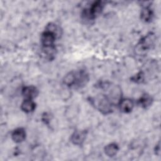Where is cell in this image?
<instances>
[{
    "label": "cell",
    "mask_w": 161,
    "mask_h": 161,
    "mask_svg": "<svg viewBox=\"0 0 161 161\" xmlns=\"http://www.w3.org/2000/svg\"><path fill=\"white\" fill-rule=\"evenodd\" d=\"M93 104L103 114H108L112 111V103L109 98L104 95H99L94 99Z\"/></svg>",
    "instance_id": "6da1fadb"
},
{
    "label": "cell",
    "mask_w": 161,
    "mask_h": 161,
    "mask_svg": "<svg viewBox=\"0 0 161 161\" xmlns=\"http://www.w3.org/2000/svg\"><path fill=\"white\" fill-rule=\"evenodd\" d=\"M103 9V4L101 1L94 2L89 8L84 10L82 13V17L87 20L94 19L101 14Z\"/></svg>",
    "instance_id": "7a4b0ae2"
},
{
    "label": "cell",
    "mask_w": 161,
    "mask_h": 161,
    "mask_svg": "<svg viewBox=\"0 0 161 161\" xmlns=\"http://www.w3.org/2000/svg\"><path fill=\"white\" fill-rule=\"evenodd\" d=\"M153 42L154 38L153 35H147L142 40H140V42L136 45V50L140 53H143L145 51L148 50L150 48H151V46L153 45Z\"/></svg>",
    "instance_id": "3957f363"
},
{
    "label": "cell",
    "mask_w": 161,
    "mask_h": 161,
    "mask_svg": "<svg viewBox=\"0 0 161 161\" xmlns=\"http://www.w3.org/2000/svg\"><path fill=\"white\" fill-rule=\"evenodd\" d=\"M57 37V35L52 31L46 30L41 36V42L43 47L53 46V43Z\"/></svg>",
    "instance_id": "277c9868"
},
{
    "label": "cell",
    "mask_w": 161,
    "mask_h": 161,
    "mask_svg": "<svg viewBox=\"0 0 161 161\" xmlns=\"http://www.w3.org/2000/svg\"><path fill=\"white\" fill-rule=\"evenodd\" d=\"M38 94V89L33 86H26L22 90V94L26 99H33L36 97Z\"/></svg>",
    "instance_id": "5b68a950"
},
{
    "label": "cell",
    "mask_w": 161,
    "mask_h": 161,
    "mask_svg": "<svg viewBox=\"0 0 161 161\" xmlns=\"http://www.w3.org/2000/svg\"><path fill=\"white\" fill-rule=\"evenodd\" d=\"M86 136V132L85 131L78 130L75 131L71 136V142L75 145L82 144Z\"/></svg>",
    "instance_id": "8992f818"
},
{
    "label": "cell",
    "mask_w": 161,
    "mask_h": 161,
    "mask_svg": "<svg viewBox=\"0 0 161 161\" xmlns=\"http://www.w3.org/2000/svg\"><path fill=\"white\" fill-rule=\"evenodd\" d=\"M119 106L121 111L125 113H128L131 111V110L133 108L134 104L131 99H124L119 101Z\"/></svg>",
    "instance_id": "52a82bcc"
},
{
    "label": "cell",
    "mask_w": 161,
    "mask_h": 161,
    "mask_svg": "<svg viewBox=\"0 0 161 161\" xmlns=\"http://www.w3.org/2000/svg\"><path fill=\"white\" fill-rule=\"evenodd\" d=\"M11 137L13 140L16 143L23 142L26 138V133L23 128H19L14 130L12 133Z\"/></svg>",
    "instance_id": "ba28073f"
},
{
    "label": "cell",
    "mask_w": 161,
    "mask_h": 161,
    "mask_svg": "<svg viewBox=\"0 0 161 161\" xmlns=\"http://www.w3.org/2000/svg\"><path fill=\"white\" fill-rule=\"evenodd\" d=\"M35 103L32 99H25L21 104V109L25 113H31L35 109Z\"/></svg>",
    "instance_id": "9c48e42d"
},
{
    "label": "cell",
    "mask_w": 161,
    "mask_h": 161,
    "mask_svg": "<svg viewBox=\"0 0 161 161\" xmlns=\"http://www.w3.org/2000/svg\"><path fill=\"white\" fill-rule=\"evenodd\" d=\"M152 16H153L152 11L148 6L144 7L142 9L141 13H140V18L145 22L150 21V20L152 19Z\"/></svg>",
    "instance_id": "30bf717a"
},
{
    "label": "cell",
    "mask_w": 161,
    "mask_h": 161,
    "mask_svg": "<svg viewBox=\"0 0 161 161\" xmlns=\"http://www.w3.org/2000/svg\"><path fill=\"white\" fill-rule=\"evenodd\" d=\"M118 150H119V148H118V145L113 143H110L105 147L104 152L106 155L111 157L114 156L117 153Z\"/></svg>",
    "instance_id": "8fae6325"
},
{
    "label": "cell",
    "mask_w": 161,
    "mask_h": 161,
    "mask_svg": "<svg viewBox=\"0 0 161 161\" xmlns=\"http://www.w3.org/2000/svg\"><path fill=\"white\" fill-rule=\"evenodd\" d=\"M138 102L140 106H142L143 108H147L148 106H150V104H152V99L149 95L145 94L141 96Z\"/></svg>",
    "instance_id": "7c38bea8"
},
{
    "label": "cell",
    "mask_w": 161,
    "mask_h": 161,
    "mask_svg": "<svg viewBox=\"0 0 161 161\" xmlns=\"http://www.w3.org/2000/svg\"><path fill=\"white\" fill-rule=\"evenodd\" d=\"M132 81L136 83H141L144 80V74L143 72H140L131 77Z\"/></svg>",
    "instance_id": "4fadbf2b"
}]
</instances>
